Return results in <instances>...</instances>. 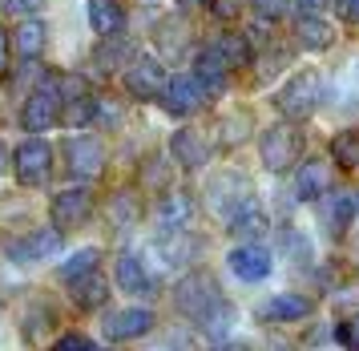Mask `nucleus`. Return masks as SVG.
<instances>
[{
	"mask_svg": "<svg viewBox=\"0 0 359 351\" xmlns=\"http://www.w3.org/2000/svg\"><path fill=\"white\" fill-rule=\"evenodd\" d=\"M259 158H262V166H266L271 174H287V170H294L299 158H303V129L291 126V121H278V126L262 129Z\"/></svg>",
	"mask_w": 359,
	"mask_h": 351,
	"instance_id": "f257e3e1",
	"label": "nucleus"
},
{
	"mask_svg": "<svg viewBox=\"0 0 359 351\" xmlns=\"http://www.w3.org/2000/svg\"><path fill=\"white\" fill-rule=\"evenodd\" d=\"M323 93H327L323 77H319L315 69H303V73H294V77L287 81L283 89H278L275 110L283 113V117L299 121V117H311V113L323 105Z\"/></svg>",
	"mask_w": 359,
	"mask_h": 351,
	"instance_id": "f03ea898",
	"label": "nucleus"
},
{
	"mask_svg": "<svg viewBox=\"0 0 359 351\" xmlns=\"http://www.w3.org/2000/svg\"><path fill=\"white\" fill-rule=\"evenodd\" d=\"M13 170H17V182L20 186H41L53 170V145L33 133V138H25L17 145V154H13Z\"/></svg>",
	"mask_w": 359,
	"mask_h": 351,
	"instance_id": "7ed1b4c3",
	"label": "nucleus"
},
{
	"mask_svg": "<svg viewBox=\"0 0 359 351\" xmlns=\"http://www.w3.org/2000/svg\"><path fill=\"white\" fill-rule=\"evenodd\" d=\"M218 279H214L210 271H186V279H182L178 287H174V303H178V311H186V315H202L206 307H214L222 295H218Z\"/></svg>",
	"mask_w": 359,
	"mask_h": 351,
	"instance_id": "20e7f679",
	"label": "nucleus"
},
{
	"mask_svg": "<svg viewBox=\"0 0 359 351\" xmlns=\"http://www.w3.org/2000/svg\"><path fill=\"white\" fill-rule=\"evenodd\" d=\"M206 194H210V210L214 214H234V210H243L250 198H255V186H250V178H243L238 170H222V174L210 178V186H206Z\"/></svg>",
	"mask_w": 359,
	"mask_h": 351,
	"instance_id": "39448f33",
	"label": "nucleus"
},
{
	"mask_svg": "<svg viewBox=\"0 0 359 351\" xmlns=\"http://www.w3.org/2000/svg\"><path fill=\"white\" fill-rule=\"evenodd\" d=\"M206 85L198 77H186V73H178V77H170L165 81V89H162V110L170 113V117H194L202 105H206Z\"/></svg>",
	"mask_w": 359,
	"mask_h": 351,
	"instance_id": "423d86ee",
	"label": "nucleus"
},
{
	"mask_svg": "<svg viewBox=\"0 0 359 351\" xmlns=\"http://www.w3.org/2000/svg\"><path fill=\"white\" fill-rule=\"evenodd\" d=\"M65 170L77 178V182H93V178L105 170V145H101V138H89V133L69 138V145H65Z\"/></svg>",
	"mask_w": 359,
	"mask_h": 351,
	"instance_id": "0eeeda50",
	"label": "nucleus"
},
{
	"mask_svg": "<svg viewBox=\"0 0 359 351\" xmlns=\"http://www.w3.org/2000/svg\"><path fill=\"white\" fill-rule=\"evenodd\" d=\"M49 214H53V226H57V230H77V226L93 214V194H89V186L57 190L53 202H49Z\"/></svg>",
	"mask_w": 359,
	"mask_h": 351,
	"instance_id": "6e6552de",
	"label": "nucleus"
},
{
	"mask_svg": "<svg viewBox=\"0 0 359 351\" xmlns=\"http://www.w3.org/2000/svg\"><path fill=\"white\" fill-rule=\"evenodd\" d=\"M57 117H61V97L53 93L49 85L33 89V93L25 97V105H20V129H29V133H45V129H53Z\"/></svg>",
	"mask_w": 359,
	"mask_h": 351,
	"instance_id": "1a4fd4ad",
	"label": "nucleus"
},
{
	"mask_svg": "<svg viewBox=\"0 0 359 351\" xmlns=\"http://www.w3.org/2000/svg\"><path fill=\"white\" fill-rule=\"evenodd\" d=\"M165 69L162 61H154V57H137V61L126 69V93L137 97V101H154V97H162L165 89Z\"/></svg>",
	"mask_w": 359,
	"mask_h": 351,
	"instance_id": "9d476101",
	"label": "nucleus"
},
{
	"mask_svg": "<svg viewBox=\"0 0 359 351\" xmlns=\"http://www.w3.org/2000/svg\"><path fill=\"white\" fill-rule=\"evenodd\" d=\"M57 251H61V230L57 226H36L33 234L8 242L13 263H45V258H57Z\"/></svg>",
	"mask_w": 359,
	"mask_h": 351,
	"instance_id": "9b49d317",
	"label": "nucleus"
},
{
	"mask_svg": "<svg viewBox=\"0 0 359 351\" xmlns=\"http://www.w3.org/2000/svg\"><path fill=\"white\" fill-rule=\"evenodd\" d=\"M226 263L243 283H262L266 274L275 271V258H271V251H266L262 242H238V246L230 251Z\"/></svg>",
	"mask_w": 359,
	"mask_h": 351,
	"instance_id": "f8f14e48",
	"label": "nucleus"
},
{
	"mask_svg": "<svg viewBox=\"0 0 359 351\" xmlns=\"http://www.w3.org/2000/svg\"><path fill=\"white\" fill-rule=\"evenodd\" d=\"M149 255L162 258V267H190L194 255H202V239L190 230H165L162 239L149 246Z\"/></svg>",
	"mask_w": 359,
	"mask_h": 351,
	"instance_id": "ddd939ff",
	"label": "nucleus"
},
{
	"mask_svg": "<svg viewBox=\"0 0 359 351\" xmlns=\"http://www.w3.org/2000/svg\"><path fill=\"white\" fill-rule=\"evenodd\" d=\"M146 331H154V311L149 307H126V311H114L105 319V336L109 339H142Z\"/></svg>",
	"mask_w": 359,
	"mask_h": 351,
	"instance_id": "4468645a",
	"label": "nucleus"
},
{
	"mask_svg": "<svg viewBox=\"0 0 359 351\" xmlns=\"http://www.w3.org/2000/svg\"><path fill=\"white\" fill-rule=\"evenodd\" d=\"M327 190H331V166L323 158L299 161V170H294V194L303 202H319Z\"/></svg>",
	"mask_w": 359,
	"mask_h": 351,
	"instance_id": "2eb2a0df",
	"label": "nucleus"
},
{
	"mask_svg": "<svg viewBox=\"0 0 359 351\" xmlns=\"http://www.w3.org/2000/svg\"><path fill=\"white\" fill-rule=\"evenodd\" d=\"M154 218L162 230H186L190 218H194V198L186 190H170L158 198V206H154Z\"/></svg>",
	"mask_w": 359,
	"mask_h": 351,
	"instance_id": "dca6fc26",
	"label": "nucleus"
},
{
	"mask_svg": "<svg viewBox=\"0 0 359 351\" xmlns=\"http://www.w3.org/2000/svg\"><path fill=\"white\" fill-rule=\"evenodd\" d=\"M355 210H359V202L347 190H327L319 198V214H323L327 234H343L351 226V218H355Z\"/></svg>",
	"mask_w": 359,
	"mask_h": 351,
	"instance_id": "f3484780",
	"label": "nucleus"
},
{
	"mask_svg": "<svg viewBox=\"0 0 359 351\" xmlns=\"http://www.w3.org/2000/svg\"><path fill=\"white\" fill-rule=\"evenodd\" d=\"M234 323H238V307L230 303V299H218L214 307H206L202 315H198V331L214 343H222V339L234 336Z\"/></svg>",
	"mask_w": 359,
	"mask_h": 351,
	"instance_id": "a211bd4d",
	"label": "nucleus"
},
{
	"mask_svg": "<svg viewBox=\"0 0 359 351\" xmlns=\"http://www.w3.org/2000/svg\"><path fill=\"white\" fill-rule=\"evenodd\" d=\"M137 61V45L130 37H101V45L93 48V65L101 73H117L121 65H133Z\"/></svg>",
	"mask_w": 359,
	"mask_h": 351,
	"instance_id": "6ab92c4d",
	"label": "nucleus"
},
{
	"mask_svg": "<svg viewBox=\"0 0 359 351\" xmlns=\"http://www.w3.org/2000/svg\"><path fill=\"white\" fill-rule=\"evenodd\" d=\"M117 287L126 291V295H137V299H149L154 295V279L146 274L142 258L130 255V251L117 255Z\"/></svg>",
	"mask_w": 359,
	"mask_h": 351,
	"instance_id": "aec40b11",
	"label": "nucleus"
},
{
	"mask_svg": "<svg viewBox=\"0 0 359 351\" xmlns=\"http://www.w3.org/2000/svg\"><path fill=\"white\" fill-rule=\"evenodd\" d=\"M194 77L202 81V85H206V93H218V89H226L230 65H226V57L218 53V45H206V48H198Z\"/></svg>",
	"mask_w": 359,
	"mask_h": 351,
	"instance_id": "412c9836",
	"label": "nucleus"
},
{
	"mask_svg": "<svg viewBox=\"0 0 359 351\" xmlns=\"http://www.w3.org/2000/svg\"><path fill=\"white\" fill-rule=\"evenodd\" d=\"M170 154H174L178 166L198 170V166H206V161H210V145L202 142V133H198V129H178V133L170 138Z\"/></svg>",
	"mask_w": 359,
	"mask_h": 351,
	"instance_id": "4be33fe9",
	"label": "nucleus"
},
{
	"mask_svg": "<svg viewBox=\"0 0 359 351\" xmlns=\"http://www.w3.org/2000/svg\"><path fill=\"white\" fill-rule=\"evenodd\" d=\"M311 311H315V303H311L307 295H275V299H266L262 303V319L266 323H299L307 319Z\"/></svg>",
	"mask_w": 359,
	"mask_h": 351,
	"instance_id": "5701e85b",
	"label": "nucleus"
},
{
	"mask_svg": "<svg viewBox=\"0 0 359 351\" xmlns=\"http://www.w3.org/2000/svg\"><path fill=\"white\" fill-rule=\"evenodd\" d=\"M85 13H89V29L97 37H121L126 29V13L117 0H85Z\"/></svg>",
	"mask_w": 359,
	"mask_h": 351,
	"instance_id": "b1692460",
	"label": "nucleus"
},
{
	"mask_svg": "<svg viewBox=\"0 0 359 351\" xmlns=\"http://www.w3.org/2000/svg\"><path fill=\"white\" fill-rule=\"evenodd\" d=\"M266 226H271V223H266L262 206L250 198L243 210H234V214H230V226H226V230H230L238 242H259L262 234H266Z\"/></svg>",
	"mask_w": 359,
	"mask_h": 351,
	"instance_id": "393cba45",
	"label": "nucleus"
},
{
	"mask_svg": "<svg viewBox=\"0 0 359 351\" xmlns=\"http://www.w3.org/2000/svg\"><path fill=\"white\" fill-rule=\"evenodd\" d=\"M294 41H299V48H307V53H327V48L335 45V29L327 25L323 16H299Z\"/></svg>",
	"mask_w": 359,
	"mask_h": 351,
	"instance_id": "a878e982",
	"label": "nucleus"
},
{
	"mask_svg": "<svg viewBox=\"0 0 359 351\" xmlns=\"http://www.w3.org/2000/svg\"><path fill=\"white\" fill-rule=\"evenodd\" d=\"M45 45H49V29H45L36 16H25V20H20V29L13 32V48H17L25 61H41Z\"/></svg>",
	"mask_w": 359,
	"mask_h": 351,
	"instance_id": "bb28decb",
	"label": "nucleus"
},
{
	"mask_svg": "<svg viewBox=\"0 0 359 351\" xmlns=\"http://www.w3.org/2000/svg\"><path fill=\"white\" fill-rule=\"evenodd\" d=\"M105 299H109V287H105V279L97 271L73 283V303L81 311H97V307H105Z\"/></svg>",
	"mask_w": 359,
	"mask_h": 351,
	"instance_id": "cd10ccee",
	"label": "nucleus"
},
{
	"mask_svg": "<svg viewBox=\"0 0 359 351\" xmlns=\"http://www.w3.org/2000/svg\"><path fill=\"white\" fill-rule=\"evenodd\" d=\"M278 251H283V258H291L294 267H307L311 258H315L311 239L303 234V230H294V226H287V230L278 234Z\"/></svg>",
	"mask_w": 359,
	"mask_h": 351,
	"instance_id": "c85d7f7f",
	"label": "nucleus"
},
{
	"mask_svg": "<svg viewBox=\"0 0 359 351\" xmlns=\"http://www.w3.org/2000/svg\"><path fill=\"white\" fill-rule=\"evenodd\" d=\"M335 97H339L343 105H359V57L339 65V73H335Z\"/></svg>",
	"mask_w": 359,
	"mask_h": 351,
	"instance_id": "c756f323",
	"label": "nucleus"
},
{
	"mask_svg": "<svg viewBox=\"0 0 359 351\" xmlns=\"http://www.w3.org/2000/svg\"><path fill=\"white\" fill-rule=\"evenodd\" d=\"M97 263H101V251L97 246H85V251H77L73 258L61 263V279H65V283H77V279H85V274L97 271Z\"/></svg>",
	"mask_w": 359,
	"mask_h": 351,
	"instance_id": "7c9ffc66",
	"label": "nucleus"
},
{
	"mask_svg": "<svg viewBox=\"0 0 359 351\" xmlns=\"http://www.w3.org/2000/svg\"><path fill=\"white\" fill-rule=\"evenodd\" d=\"M214 45H218V53L226 57L230 69H243V65L250 61V37H243V32H222Z\"/></svg>",
	"mask_w": 359,
	"mask_h": 351,
	"instance_id": "2f4dec72",
	"label": "nucleus"
},
{
	"mask_svg": "<svg viewBox=\"0 0 359 351\" xmlns=\"http://www.w3.org/2000/svg\"><path fill=\"white\" fill-rule=\"evenodd\" d=\"M109 218H114L117 230H130L137 218H142V202H137V194H114V202H109Z\"/></svg>",
	"mask_w": 359,
	"mask_h": 351,
	"instance_id": "473e14b6",
	"label": "nucleus"
},
{
	"mask_svg": "<svg viewBox=\"0 0 359 351\" xmlns=\"http://www.w3.org/2000/svg\"><path fill=\"white\" fill-rule=\"evenodd\" d=\"M331 158L339 161L343 170H355L359 166V129H343L331 138Z\"/></svg>",
	"mask_w": 359,
	"mask_h": 351,
	"instance_id": "72a5a7b5",
	"label": "nucleus"
},
{
	"mask_svg": "<svg viewBox=\"0 0 359 351\" xmlns=\"http://www.w3.org/2000/svg\"><path fill=\"white\" fill-rule=\"evenodd\" d=\"M214 129H218V142H222V145H238L246 138V129H250V117H246L243 110L226 113V117H218V126H214Z\"/></svg>",
	"mask_w": 359,
	"mask_h": 351,
	"instance_id": "f704fd0d",
	"label": "nucleus"
},
{
	"mask_svg": "<svg viewBox=\"0 0 359 351\" xmlns=\"http://www.w3.org/2000/svg\"><path fill=\"white\" fill-rule=\"evenodd\" d=\"M121 121H126L121 101H117V97H97V105H93V126H101V129H121Z\"/></svg>",
	"mask_w": 359,
	"mask_h": 351,
	"instance_id": "c9c22d12",
	"label": "nucleus"
},
{
	"mask_svg": "<svg viewBox=\"0 0 359 351\" xmlns=\"http://www.w3.org/2000/svg\"><path fill=\"white\" fill-rule=\"evenodd\" d=\"M178 32H182V20H162L158 25V41H162V53L165 57H182V45H178Z\"/></svg>",
	"mask_w": 359,
	"mask_h": 351,
	"instance_id": "e433bc0d",
	"label": "nucleus"
},
{
	"mask_svg": "<svg viewBox=\"0 0 359 351\" xmlns=\"http://www.w3.org/2000/svg\"><path fill=\"white\" fill-rule=\"evenodd\" d=\"M250 8L262 16V20H278L294 8V0H250Z\"/></svg>",
	"mask_w": 359,
	"mask_h": 351,
	"instance_id": "4c0bfd02",
	"label": "nucleus"
},
{
	"mask_svg": "<svg viewBox=\"0 0 359 351\" xmlns=\"http://www.w3.org/2000/svg\"><path fill=\"white\" fill-rule=\"evenodd\" d=\"M335 339H339L347 351H359V311L355 315H347V319L335 327Z\"/></svg>",
	"mask_w": 359,
	"mask_h": 351,
	"instance_id": "58836bf2",
	"label": "nucleus"
},
{
	"mask_svg": "<svg viewBox=\"0 0 359 351\" xmlns=\"http://www.w3.org/2000/svg\"><path fill=\"white\" fill-rule=\"evenodd\" d=\"M246 4H250V0H210V13L218 16V20H238V16L246 13Z\"/></svg>",
	"mask_w": 359,
	"mask_h": 351,
	"instance_id": "ea45409f",
	"label": "nucleus"
},
{
	"mask_svg": "<svg viewBox=\"0 0 359 351\" xmlns=\"http://www.w3.org/2000/svg\"><path fill=\"white\" fill-rule=\"evenodd\" d=\"M0 4H4V13H13V16H20V20H25V16H36L45 4H49V0H0Z\"/></svg>",
	"mask_w": 359,
	"mask_h": 351,
	"instance_id": "a19ab883",
	"label": "nucleus"
},
{
	"mask_svg": "<svg viewBox=\"0 0 359 351\" xmlns=\"http://www.w3.org/2000/svg\"><path fill=\"white\" fill-rule=\"evenodd\" d=\"M154 161H165V158H149L142 166V182L146 186H165V166H154Z\"/></svg>",
	"mask_w": 359,
	"mask_h": 351,
	"instance_id": "79ce46f5",
	"label": "nucleus"
},
{
	"mask_svg": "<svg viewBox=\"0 0 359 351\" xmlns=\"http://www.w3.org/2000/svg\"><path fill=\"white\" fill-rule=\"evenodd\" d=\"M53 351H93V343H89L85 336H77V331H69V336L57 339V347Z\"/></svg>",
	"mask_w": 359,
	"mask_h": 351,
	"instance_id": "37998d69",
	"label": "nucleus"
},
{
	"mask_svg": "<svg viewBox=\"0 0 359 351\" xmlns=\"http://www.w3.org/2000/svg\"><path fill=\"white\" fill-rule=\"evenodd\" d=\"M13 53H17V48H13V32L0 25V77L8 73V61H13Z\"/></svg>",
	"mask_w": 359,
	"mask_h": 351,
	"instance_id": "c03bdc74",
	"label": "nucleus"
},
{
	"mask_svg": "<svg viewBox=\"0 0 359 351\" xmlns=\"http://www.w3.org/2000/svg\"><path fill=\"white\" fill-rule=\"evenodd\" d=\"M335 8L347 25H359V0H335Z\"/></svg>",
	"mask_w": 359,
	"mask_h": 351,
	"instance_id": "a18cd8bd",
	"label": "nucleus"
},
{
	"mask_svg": "<svg viewBox=\"0 0 359 351\" xmlns=\"http://www.w3.org/2000/svg\"><path fill=\"white\" fill-rule=\"evenodd\" d=\"M294 8H299L303 16H323L327 0H294Z\"/></svg>",
	"mask_w": 359,
	"mask_h": 351,
	"instance_id": "49530a36",
	"label": "nucleus"
},
{
	"mask_svg": "<svg viewBox=\"0 0 359 351\" xmlns=\"http://www.w3.org/2000/svg\"><path fill=\"white\" fill-rule=\"evenodd\" d=\"M275 69H278V48H275V53H266V57H262V69H259V81H266V77H271V73H275Z\"/></svg>",
	"mask_w": 359,
	"mask_h": 351,
	"instance_id": "de8ad7c7",
	"label": "nucleus"
},
{
	"mask_svg": "<svg viewBox=\"0 0 359 351\" xmlns=\"http://www.w3.org/2000/svg\"><path fill=\"white\" fill-rule=\"evenodd\" d=\"M214 351H250V347H246V343H226V339H222V343H214Z\"/></svg>",
	"mask_w": 359,
	"mask_h": 351,
	"instance_id": "09e8293b",
	"label": "nucleus"
},
{
	"mask_svg": "<svg viewBox=\"0 0 359 351\" xmlns=\"http://www.w3.org/2000/svg\"><path fill=\"white\" fill-rule=\"evenodd\" d=\"M174 4H178V13H190V8H198V4H202V0H174Z\"/></svg>",
	"mask_w": 359,
	"mask_h": 351,
	"instance_id": "8fccbe9b",
	"label": "nucleus"
},
{
	"mask_svg": "<svg viewBox=\"0 0 359 351\" xmlns=\"http://www.w3.org/2000/svg\"><path fill=\"white\" fill-rule=\"evenodd\" d=\"M4 158H8V154H4V145H0V174H4V166H8Z\"/></svg>",
	"mask_w": 359,
	"mask_h": 351,
	"instance_id": "3c124183",
	"label": "nucleus"
},
{
	"mask_svg": "<svg viewBox=\"0 0 359 351\" xmlns=\"http://www.w3.org/2000/svg\"><path fill=\"white\" fill-rule=\"evenodd\" d=\"M93 351H97V347H93Z\"/></svg>",
	"mask_w": 359,
	"mask_h": 351,
	"instance_id": "603ef678",
	"label": "nucleus"
}]
</instances>
